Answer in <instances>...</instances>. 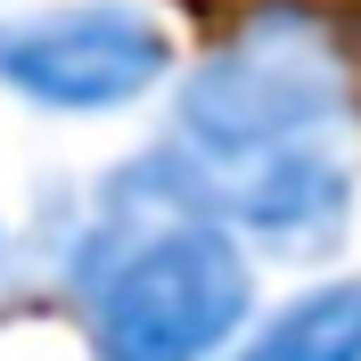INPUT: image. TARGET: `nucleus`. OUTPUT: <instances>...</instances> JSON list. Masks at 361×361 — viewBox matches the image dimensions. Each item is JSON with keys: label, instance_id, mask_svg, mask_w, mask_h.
<instances>
[{"label": "nucleus", "instance_id": "obj_1", "mask_svg": "<svg viewBox=\"0 0 361 361\" xmlns=\"http://www.w3.org/2000/svg\"><path fill=\"white\" fill-rule=\"evenodd\" d=\"M42 271L82 361H222L263 304V263L205 205V157L173 132L66 205Z\"/></svg>", "mask_w": 361, "mask_h": 361}, {"label": "nucleus", "instance_id": "obj_3", "mask_svg": "<svg viewBox=\"0 0 361 361\" xmlns=\"http://www.w3.org/2000/svg\"><path fill=\"white\" fill-rule=\"evenodd\" d=\"M180 74L173 25L140 0H42L0 17V90L25 115L107 123L164 99Z\"/></svg>", "mask_w": 361, "mask_h": 361}, {"label": "nucleus", "instance_id": "obj_4", "mask_svg": "<svg viewBox=\"0 0 361 361\" xmlns=\"http://www.w3.org/2000/svg\"><path fill=\"white\" fill-rule=\"evenodd\" d=\"M205 205L238 230L255 263L329 271L361 222V164L345 140H295L247 164H205Z\"/></svg>", "mask_w": 361, "mask_h": 361}, {"label": "nucleus", "instance_id": "obj_6", "mask_svg": "<svg viewBox=\"0 0 361 361\" xmlns=\"http://www.w3.org/2000/svg\"><path fill=\"white\" fill-rule=\"evenodd\" d=\"M8 255H17V230H8V214H0V271H8Z\"/></svg>", "mask_w": 361, "mask_h": 361}, {"label": "nucleus", "instance_id": "obj_5", "mask_svg": "<svg viewBox=\"0 0 361 361\" xmlns=\"http://www.w3.org/2000/svg\"><path fill=\"white\" fill-rule=\"evenodd\" d=\"M222 361H361V271H304L288 295H263Z\"/></svg>", "mask_w": 361, "mask_h": 361}, {"label": "nucleus", "instance_id": "obj_2", "mask_svg": "<svg viewBox=\"0 0 361 361\" xmlns=\"http://www.w3.org/2000/svg\"><path fill=\"white\" fill-rule=\"evenodd\" d=\"M164 132L205 164H247L263 148L337 140L361 107V74L345 33L304 0H263L173 74Z\"/></svg>", "mask_w": 361, "mask_h": 361}]
</instances>
